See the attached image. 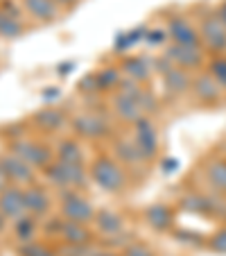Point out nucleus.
<instances>
[{"mask_svg":"<svg viewBox=\"0 0 226 256\" xmlns=\"http://www.w3.org/2000/svg\"><path fill=\"white\" fill-rule=\"evenodd\" d=\"M88 174L91 179L100 186L106 193H120L127 186V172L120 166V161L113 159V156L100 154L93 159L91 168H88Z\"/></svg>","mask_w":226,"mask_h":256,"instance_id":"obj_1","label":"nucleus"},{"mask_svg":"<svg viewBox=\"0 0 226 256\" xmlns=\"http://www.w3.org/2000/svg\"><path fill=\"white\" fill-rule=\"evenodd\" d=\"M43 174L48 177L50 184L61 190L86 188L88 179H91V174H88L84 164H72V161H61V159H54L52 164L43 170Z\"/></svg>","mask_w":226,"mask_h":256,"instance_id":"obj_2","label":"nucleus"},{"mask_svg":"<svg viewBox=\"0 0 226 256\" xmlns=\"http://www.w3.org/2000/svg\"><path fill=\"white\" fill-rule=\"evenodd\" d=\"M9 152L29 164L34 170H45L50 164H52V150L48 145L39 143V140H27V138H16L11 140Z\"/></svg>","mask_w":226,"mask_h":256,"instance_id":"obj_3","label":"nucleus"},{"mask_svg":"<svg viewBox=\"0 0 226 256\" xmlns=\"http://www.w3.org/2000/svg\"><path fill=\"white\" fill-rule=\"evenodd\" d=\"M95 208L84 195L75 193V190H63L61 193V218L70 220V222H82L91 224L95 220Z\"/></svg>","mask_w":226,"mask_h":256,"instance_id":"obj_4","label":"nucleus"},{"mask_svg":"<svg viewBox=\"0 0 226 256\" xmlns=\"http://www.w3.org/2000/svg\"><path fill=\"white\" fill-rule=\"evenodd\" d=\"M199 39L211 52H224L226 50V25L220 20L217 14H211L206 18H202L199 25Z\"/></svg>","mask_w":226,"mask_h":256,"instance_id":"obj_5","label":"nucleus"},{"mask_svg":"<svg viewBox=\"0 0 226 256\" xmlns=\"http://www.w3.org/2000/svg\"><path fill=\"white\" fill-rule=\"evenodd\" d=\"M72 130L77 132L84 138H104L109 134V120L100 114H79V116L72 118Z\"/></svg>","mask_w":226,"mask_h":256,"instance_id":"obj_6","label":"nucleus"},{"mask_svg":"<svg viewBox=\"0 0 226 256\" xmlns=\"http://www.w3.org/2000/svg\"><path fill=\"white\" fill-rule=\"evenodd\" d=\"M136 125V145H138V150L145 154V159L152 161L156 154H159L161 145H159V134H156V127L152 125V120L149 118H140L138 122H134Z\"/></svg>","mask_w":226,"mask_h":256,"instance_id":"obj_7","label":"nucleus"},{"mask_svg":"<svg viewBox=\"0 0 226 256\" xmlns=\"http://www.w3.org/2000/svg\"><path fill=\"white\" fill-rule=\"evenodd\" d=\"M0 211H2V216H5L7 220H18L20 216L27 213L23 186L9 184L7 188L0 190Z\"/></svg>","mask_w":226,"mask_h":256,"instance_id":"obj_8","label":"nucleus"},{"mask_svg":"<svg viewBox=\"0 0 226 256\" xmlns=\"http://www.w3.org/2000/svg\"><path fill=\"white\" fill-rule=\"evenodd\" d=\"M0 161H2V168H5L7 172V179H9V184H16V186H29L34 184V177H36V172H34V168L29 164H25L20 156L16 154H5L0 156Z\"/></svg>","mask_w":226,"mask_h":256,"instance_id":"obj_9","label":"nucleus"},{"mask_svg":"<svg viewBox=\"0 0 226 256\" xmlns=\"http://www.w3.org/2000/svg\"><path fill=\"white\" fill-rule=\"evenodd\" d=\"M165 57L179 68H186V70H193L199 68L204 64V50L199 46H179L172 44L165 50Z\"/></svg>","mask_w":226,"mask_h":256,"instance_id":"obj_10","label":"nucleus"},{"mask_svg":"<svg viewBox=\"0 0 226 256\" xmlns=\"http://www.w3.org/2000/svg\"><path fill=\"white\" fill-rule=\"evenodd\" d=\"M111 106H113V114H116L122 122H138L140 118L145 116V112L140 109L136 98H129L120 91L111 98Z\"/></svg>","mask_w":226,"mask_h":256,"instance_id":"obj_11","label":"nucleus"},{"mask_svg":"<svg viewBox=\"0 0 226 256\" xmlns=\"http://www.w3.org/2000/svg\"><path fill=\"white\" fill-rule=\"evenodd\" d=\"M190 88H193L195 98H197L199 102H204V104H213V102H217L222 96V84L213 78L211 72H204V75L195 78Z\"/></svg>","mask_w":226,"mask_h":256,"instance_id":"obj_12","label":"nucleus"},{"mask_svg":"<svg viewBox=\"0 0 226 256\" xmlns=\"http://www.w3.org/2000/svg\"><path fill=\"white\" fill-rule=\"evenodd\" d=\"M168 36L172 39V44H179V46H199V41H202L199 32L186 18H170Z\"/></svg>","mask_w":226,"mask_h":256,"instance_id":"obj_13","label":"nucleus"},{"mask_svg":"<svg viewBox=\"0 0 226 256\" xmlns=\"http://www.w3.org/2000/svg\"><path fill=\"white\" fill-rule=\"evenodd\" d=\"M57 234L63 242H70V245H88L93 240V234L88 229V224L70 222V220H63V218H61V222H59Z\"/></svg>","mask_w":226,"mask_h":256,"instance_id":"obj_14","label":"nucleus"},{"mask_svg":"<svg viewBox=\"0 0 226 256\" xmlns=\"http://www.w3.org/2000/svg\"><path fill=\"white\" fill-rule=\"evenodd\" d=\"M145 222L154 232H170L174 224V211L168 204H152L145 208Z\"/></svg>","mask_w":226,"mask_h":256,"instance_id":"obj_15","label":"nucleus"},{"mask_svg":"<svg viewBox=\"0 0 226 256\" xmlns=\"http://www.w3.org/2000/svg\"><path fill=\"white\" fill-rule=\"evenodd\" d=\"M32 122L39 132L52 134V132H57V130L63 127V122H66V114H63L61 109H57V106H45V109H41V112L34 114Z\"/></svg>","mask_w":226,"mask_h":256,"instance_id":"obj_16","label":"nucleus"},{"mask_svg":"<svg viewBox=\"0 0 226 256\" xmlns=\"http://www.w3.org/2000/svg\"><path fill=\"white\" fill-rule=\"evenodd\" d=\"M23 7L32 18L41 20V23H52L61 14V7L54 0H23Z\"/></svg>","mask_w":226,"mask_h":256,"instance_id":"obj_17","label":"nucleus"},{"mask_svg":"<svg viewBox=\"0 0 226 256\" xmlns=\"http://www.w3.org/2000/svg\"><path fill=\"white\" fill-rule=\"evenodd\" d=\"M23 190H25V206H27V213L41 218L50 211V204H52L50 202V195L45 193L41 186L29 184V186H25Z\"/></svg>","mask_w":226,"mask_h":256,"instance_id":"obj_18","label":"nucleus"},{"mask_svg":"<svg viewBox=\"0 0 226 256\" xmlns=\"http://www.w3.org/2000/svg\"><path fill=\"white\" fill-rule=\"evenodd\" d=\"M163 84H165V91H168L170 96H183L186 91H190L193 80H190V75L186 72V68L172 66L163 72Z\"/></svg>","mask_w":226,"mask_h":256,"instance_id":"obj_19","label":"nucleus"},{"mask_svg":"<svg viewBox=\"0 0 226 256\" xmlns=\"http://www.w3.org/2000/svg\"><path fill=\"white\" fill-rule=\"evenodd\" d=\"M95 227L100 234H104V236H120L122 229H125V222H122V218L118 216L116 211H109V208H102V211L95 213Z\"/></svg>","mask_w":226,"mask_h":256,"instance_id":"obj_20","label":"nucleus"},{"mask_svg":"<svg viewBox=\"0 0 226 256\" xmlns=\"http://www.w3.org/2000/svg\"><path fill=\"white\" fill-rule=\"evenodd\" d=\"M116 159L120 161V164L129 166V168H140V166H145V154L138 150V145H136V140H118L116 143Z\"/></svg>","mask_w":226,"mask_h":256,"instance_id":"obj_21","label":"nucleus"},{"mask_svg":"<svg viewBox=\"0 0 226 256\" xmlns=\"http://www.w3.org/2000/svg\"><path fill=\"white\" fill-rule=\"evenodd\" d=\"M206 182L213 190L226 195V159H213L206 166Z\"/></svg>","mask_w":226,"mask_h":256,"instance_id":"obj_22","label":"nucleus"},{"mask_svg":"<svg viewBox=\"0 0 226 256\" xmlns=\"http://www.w3.org/2000/svg\"><path fill=\"white\" fill-rule=\"evenodd\" d=\"M122 72H125L127 78L143 84L149 80V64L145 62V57H127L122 62Z\"/></svg>","mask_w":226,"mask_h":256,"instance_id":"obj_23","label":"nucleus"},{"mask_svg":"<svg viewBox=\"0 0 226 256\" xmlns=\"http://www.w3.org/2000/svg\"><path fill=\"white\" fill-rule=\"evenodd\" d=\"M14 234L20 242H32L36 236V216L25 213L18 220H14Z\"/></svg>","mask_w":226,"mask_h":256,"instance_id":"obj_24","label":"nucleus"},{"mask_svg":"<svg viewBox=\"0 0 226 256\" xmlns=\"http://www.w3.org/2000/svg\"><path fill=\"white\" fill-rule=\"evenodd\" d=\"M183 208L190 213H204V216H211V213H217V206L211 198L206 195H186L183 198Z\"/></svg>","mask_w":226,"mask_h":256,"instance_id":"obj_25","label":"nucleus"},{"mask_svg":"<svg viewBox=\"0 0 226 256\" xmlns=\"http://www.w3.org/2000/svg\"><path fill=\"white\" fill-rule=\"evenodd\" d=\"M57 159L72 161V164H84V152L77 140L63 138V140H59V145H57Z\"/></svg>","mask_w":226,"mask_h":256,"instance_id":"obj_26","label":"nucleus"},{"mask_svg":"<svg viewBox=\"0 0 226 256\" xmlns=\"http://www.w3.org/2000/svg\"><path fill=\"white\" fill-rule=\"evenodd\" d=\"M23 32H25V28L20 23V18L0 10V36L2 39H18Z\"/></svg>","mask_w":226,"mask_h":256,"instance_id":"obj_27","label":"nucleus"},{"mask_svg":"<svg viewBox=\"0 0 226 256\" xmlns=\"http://www.w3.org/2000/svg\"><path fill=\"white\" fill-rule=\"evenodd\" d=\"M97 84H100V91H111V88H118L120 84V70L118 68H104V70H97Z\"/></svg>","mask_w":226,"mask_h":256,"instance_id":"obj_28","label":"nucleus"},{"mask_svg":"<svg viewBox=\"0 0 226 256\" xmlns=\"http://www.w3.org/2000/svg\"><path fill=\"white\" fill-rule=\"evenodd\" d=\"M18 254L20 256H57V254H54V250H50L48 245L36 242V240L23 242V245H20V250H18Z\"/></svg>","mask_w":226,"mask_h":256,"instance_id":"obj_29","label":"nucleus"},{"mask_svg":"<svg viewBox=\"0 0 226 256\" xmlns=\"http://www.w3.org/2000/svg\"><path fill=\"white\" fill-rule=\"evenodd\" d=\"M136 102L140 104V109H143L145 114L156 112V106H159V100H156V96L152 91H147V88H143V91L136 96Z\"/></svg>","mask_w":226,"mask_h":256,"instance_id":"obj_30","label":"nucleus"},{"mask_svg":"<svg viewBox=\"0 0 226 256\" xmlns=\"http://www.w3.org/2000/svg\"><path fill=\"white\" fill-rule=\"evenodd\" d=\"M91 254V247L88 245H70V242H63L59 247V256H88Z\"/></svg>","mask_w":226,"mask_h":256,"instance_id":"obj_31","label":"nucleus"},{"mask_svg":"<svg viewBox=\"0 0 226 256\" xmlns=\"http://www.w3.org/2000/svg\"><path fill=\"white\" fill-rule=\"evenodd\" d=\"M211 250L217 252V254H226V227H222L220 232H215L211 236Z\"/></svg>","mask_w":226,"mask_h":256,"instance_id":"obj_32","label":"nucleus"},{"mask_svg":"<svg viewBox=\"0 0 226 256\" xmlns=\"http://www.w3.org/2000/svg\"><path fill=\"white\" fill-rule=\"evenodd\" d=\"M122 256H156V254L143 242H131V245H125Z\"/></svg>","mask_w":226,"mask_h":256,"instance_id":"obj_33","label":"nucleus"},{"mask_svg":"<svg viewBox=\"0 0 226 256\" xmlns=\"http://www.w3.org/2000/svg\"><path fill=\"white\" fill-rule=\"evenodd\" d=\"M211 75L222 86H226V59H215V62L211 64Z\"/></svg>","mask_w":226,"mask_h":256,"instance_id":"obj_34","label":"nucleus"},{"mask_svg":"<svg viewBox=\"0 0 226 256\" xmlns=\"http://www.w3.org/2000/svg\"><path fill=\"white\" fill-rule=\"evenodd\" d=\"M79 91H82V93H97V91H100V84H97V75H95V72L86 75V78L79 82Z\"/></svg>","mask_w":226,"mask_h":256,"instance_id":"obj_35","label":"nucleus"},{"mask_svg":"<svg viewBox=\"0 0 226 256\" xmlns=\"http://www.w3.org/2000/svg\"><path fill=\"white\" fill-rule=\"evenodd\" d=\"M165 39H168V32H163V30H154V32L147 36L149 44H163Z\"/></svg>","mask_w":226,"mask_h":256,"instance_id":"obj_36","label":"nucleus"},{"mask_svg":"<svg viewBox=\"0 0 226 256\" xmlns=\"http://www.w3.org/2000/svg\"><path fill=\"white\" fill-rule=\"evenodd\" d=\"M7 186H9V179H7V172L2 168V161H0V190L7 188Z\"/></svg>","mask_w":226,"mask_h":256,"instance_id":"obj_37","label":"nucleus"},{"mask_svg":"<svg viewBox=\"0 0 226 256\" xmlns=\"http://www.w3.org/2000/svg\"><path fill=\"white\" fill-rule=\"evenodd\" d=\"M215 14L220 16V20H222V23L226 25V0H224V2H222L220 7H217V12H215Z\"/></svg>","mask_w":226,"mask_h":256,"instance_id":"obj_38","label":"nucleus"},{"mask_svg":"<svg viewBox=\"0 0 226 256\" xmlns=\"http://www.w3.org/2000/svg\"><path fill=\"white\" fill-rule=\"evenodd\" d=\"M59 7H63V10H68V7H75L79 2V0H54Z\"/></svg>","mask_w":226,"mask_h":256,"instance_id":"obj_39","label":"nucleus"},{"mask_svg":"<svg viewBox=\"0 0 226 256\" xmlns=\"http://www.w3.org/2000/svg\"><path fill=\"white\" fill-rule=\"evenodd\" d=\"M88 256H120V254H116V252H91Z\"/></svg>","mask_w":226,"mask_h":256,"instance_id":"obj_40","label":"nucleus"},{"mask_svg":"<svg viewBox=\"0 0 226 256\" xmlns=\"http://www.w3.org/2000/svg\"><path fill=\"white\" fill-rule=\"evenodd\" d=\"M5 222H7V218L2 216V211H0V232H2V229H5Z\"/></svg>","mask_w":226,"mask_h":256,"instance_id":"obj_41","label":"nucleus"}]
</instances>
